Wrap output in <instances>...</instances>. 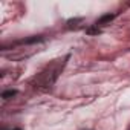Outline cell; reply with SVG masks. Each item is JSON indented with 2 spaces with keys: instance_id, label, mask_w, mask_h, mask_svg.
Segmentation results:
<instances>
[{
  "instance_id": "1",
  "label": "cell",
  "mask_w": 130,
  "mask_h": 130,
  "mask_svg": "<svg viewBox=\"0 0 130 130\" xmlns=\"http://www.w3.org/2000/svg\"><path fill=\"white\" fill-rule=\"evenodd\" d=\"M113 19H115L113 14H106V15H103V17H100V19L96 20V26H98V25H106V23L112 22Z\"/></svg>"
},
{
  "instance_id": "3",
  "label": "cell",
  "mask_w": 130,
  "mask_h": 130,
  "mask_svg": "<svg viewBox=\"0 0 130 130\" xmlns=\"http://www.w3.org/2000/svg\"><path fill=\"white\" fill-rule=\"evenodd\" d=\"M101 31L98 29V28H89L87 29V34H100Z\"/></svg>"
},
{
  "instance_id": "2",
  "label": "cell",
  "mask_w": 130,
  "mask_h": 130,
  "mask_svg": "<svg viewBox=\"0 0 130 130\" xmlns=\"http://www.w3.org/2000/svg\"><path fill=\"white\" fill-rule=\"evenodd\" d=\"M14 95H17V90H6V92H3V93H2V98L9 100V98H12Z\"/></svg>"
},
{
  "instance_id": "4",
  "label": "cell",
  "mask_w": 130,
  "mask_h": 130,
  "mask_svg": "<svg viewBox=\"0 0 130 130\" xmlns=\"http://www.w3.org/2000/svg\"><path fill=\"white\" fill-rule=\"evenodd\" d=\"M12 130H22V128H19V127H17V128H12Z\"/></svg>"
}]
</instances>
